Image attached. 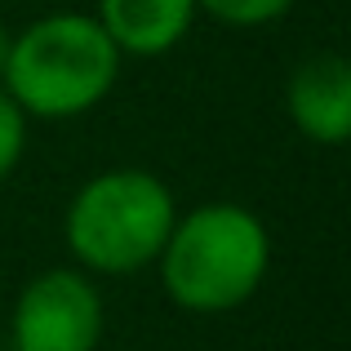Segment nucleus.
Listing matches in <instances>:
<instances>
[{"label": "nucleus", "instance_id": "6", "mask_svg": "<svg viewBox=\"0 0 351 351\" xmlns=\"http://www.w3.org/2000/svg\"><path fill=\"white\" fill-rule=\"evenodd\" d=\"M196 0H98V23L120 53L160 58L196 23Z\"/></svg>", "mask_w": 351, "mask_h": 351}, {"label": "nucleus", "instance_id": "9", "mask_svg": "<svg viewBox=\"0 0 351 351\" xmlns=\"http://www.w3.org/2000/svg\"><path fill=\"white\" fill-rule=\"evenodd\" d=\"M9 45H14V32L0 23V76H5V62H9Z\"/></svg>", "mask_w": 351, "mask_h": 351}, {"label": "nucleus", "instance_id": "1", "mask_svg": "<svg viewBox=\"0 0 351 351\" xmlns=\"http://www.w3.org/2000/svg\"><path fill=\"white\" fill-rule=\"evenodd\" d=\"M156 267L173 307L191 316H227L263 289L271 271V236L249 205L209 200L173 218Z\"/></svg>", "mask_w": 351, "mask_h": 351}, {"label": "nucleus", "instance_id": "5", "mask_svg": "<svg viewBox=\"0 0 351 351\" xmlns=\"http://www.w3.org/2000/svg\"><path fill=\"white\" fill-rule=\"evenodd\" d=\"M289 120L307 143L343 147L351 134V67L343 53H311L285 85Z\"/></svg>", "mask_w": 351, "mask_h": 351}, {"label": "nucleus", "instance_id": "4", "mask_svg": "<svg viewBox=\"0 0 351 351\" xmlns=\"http://www.w3.org/2000/svg\"><path fill=\"white\" fill-rule=\"evenodd\" d=\"M103 293L80 267H49L18 289L9 338L14 351H98L103 343Z\"/></svg>", "mask_w": 351, "mask_h": 351}, {"label": "nucleus", "instance_id": "8", "mask_svg": "<svg viewBox=\"0 0 351 351\" xmlns=\"http://www.w3.org/2000/svg\"><path fill=\"white\" fill-rule=\"evenodd\" d=\"M27 152V112L0 89V182L23 165Z\"/></svg>", "mask_w": 351, "mask_h": 351}, {"label": "nucleus", "instance_id": "2", "mask_svg": "<svg viewBox=\"0 0 351 351\" xmlns=\"http://www.w3.org/2000/svg\"><path fill=\"white\" fill-rule=\"evenodd\" d=\"M120 58L94 14H45L14 36L0 89L27 120H76L112 94Z\"/></svg>", "mask_w": 351, "mask_h": 351}, {"label": "nucleus", "instance_id": "3", "mask_svg": "<svg viewBox=\"0 0 351 351\" xmlns=\"http://www.w3.org/2000/svg\"><path fill=\"white\" fill-rule=\"evenodd\" d=\"M178 218L173 191L152 169H103L80 182L62 214L71 258L89 276H134L160 258Z\"/></svg>", "mask_w": 351, "mask_h": 351}, {"label": "nucleus", "instance_id": "7", "mask_svg": "<svg viewBox=\"0 0 351 351\" xmlns=\"http://www.w3.org/2000/svg\"><path fill=\"white\" fill-rule=\"evenodd\" d=\"M293 5H298V0H196L200 14H209L223 27H240V32L276 23V18H285Z\"/></svg>", "mask_w": 351, "mask_h": 351}]
</instances>
